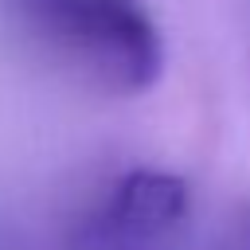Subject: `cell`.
<instances>
[{
    "instance_id": "cell-1",
    "label": "cell",
    "mask_w": 250,
    "mask_h": 250,
    "mask_svg": "<svg viewBox=\"0 0 250 250\" xmlns=\"http://www.w3.org/2000/svg\"><path fill=\"white\" fill-rule=\"evenodd\" d=\"M51 59L109 94H145L164 70V43L137 0H20Z\"/></svg>"
},
{
    "instance_id": "cell-2",
    "label": "cell",
    "mask_w": 250,
    "mask_h": 250,
    "mask_svg": "<svg viewBox=\"0 0 250 250\" xmlns=\"http://www.w3.org/2000/svg\"><path fill=\"white\" fill-rule=\"evenodd\" d=\"M188 211V184L172 172L137 168L113 184L102 227L121 242H152L168 234Z\"/></svg>"
},
{
    "instance_id": "cell-3",
    "label": "cell",
    "mask_w": 250,
    "mask_h": 250,
    "mask_svg": "<svg viewBox=\"0 0 250 250\" xmlns=\"http://www.w3.org/2000/svg\"><path fill=\"white\" fill-rule=\"evenodd\" d=\"M227 250H250V207H242L230 223V238H227Z\"/></svg>"
}]
</instances>
